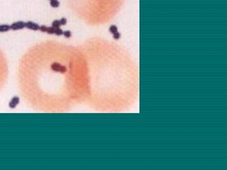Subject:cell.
I'll return each mask as SVG.
<instances>
[{"label": "cell", "mask_w": 227, "mask_h": 170, "mask_svg": "<svg viewBox=\"0 0 227 170\" xmlns=\"http://www.w3.org/2000/svg\"><path fill=\"white\" fill-rule=\"evenodd\" d=\"M63 35L65 36L66 37H67V38L72 37V33L70 31H65V32H63Z\"/></svg>", "instance_id": "cell-12"}, {"label": "cell", "mask_w": 227, "mask_h": 170, "mask_svg": "<svg viewBox=\"0 0 227 170\" xmlns=\"http://www.w3.org/2000/svg\"><path fill=\"white\" fill-rule=\"evenodd\" d=\"M60 24H61V26H65V25L67 23V20L63 17V18H61L60 20Z\"/></svg>", "instance_id": "cell-14"}, {"label": "cell", "mask_w": 227, "mask_h": 170, "mask_svg": "<svg viewBox=\"0 0 227 170\" xmlns=\"http://www.w3.org/2000/svg\"><path fill=\"white\" fill-rule=\"evenodd\" d=\"M50 68L52 71H55V72H60V73H65L67 70L65 65L58 63V62H54V63L51 64Z\"/></svg>", "instance_id": "cell-1"}, {"label": "cell", "mask_w": 227, "mask_h": 170, "mask_svg": "<svg viewBox=\"0 0 227 170\" xmlns=\"http://www.w3.org/2000/svg\"><path fill=\"white\" fill-rule=\"evenodd\" d=\"M25 24H26V22H24V21H15V22L12 23V24L10 25V30L19 31V30H21V29H24V28L26 27Z\"/></svg>", "instance_id": "cell-2"}, {"label": "cell", "mask_w": 227, "mask_h": 170, "mask_svg": "<svg viewBox=\"0 0 227 170\" xmlns=\"http://www.w3.org/2000/svg\"><path fill=\"white\" fill-rule=\"evenodd\" d=\"M109 32L112 34H113L115 33V32H118V30H117V27L116 26H111L110 27H109Z\"/></svg>", "instance_id": "cell-8"}, {"label": "cell", "mask_w": 227, "mask_h": 170, "mask_svg": "<svg viewBox=\"0 0 227 170\" xmlns=\"http://www.w3.org/2000/svg\"><path fill=\"white\" fill-rule=\"evenodd\" d=\"M20 103V98L18 96H14L9 102V107L10 109H15Z\"/></svg>", "instance_id": "cell-3"}, {"label": "cell", "mask_w": 227, "mask_h": 170, "mask_svg": "<svg viewBox=\"0 0 227 170\" xmlns=\"http://www.w3.org/2000/svg\"><path fill=\"white\" fill-rule=\"evenodd\" d=\"M25 26L26 28L29 29V30L32 31H38L39 30V25L37 24V23L33 22V21H27L25 24Z\"/></svg>", "instance_id": "cell-4"}, {"label": "cell", "mask_w": 227, "mask_h": 170, "mask_svg": "<svg viewBox=\"0 0 227 170\" xmlns=\"http://www.w3.org/2000/svg\"><path fill=\"white\" fill-rule=\"evenodd\" d=\"M54 30H55V28L53 27L52 26H48V28H47V33L48 34H54Z\"/></svg>", "instance_id": "cell-9"}, {"label": "cell", "mask_w": 227, "mask_h": 170, "mask_svg": "<svg viewBox=\"0 0 227 170\" xmlns=\"http://www.w3.org/2000/svg\"><path fill=\"white\" fill-rule=\"evenodd\" d=\"M10 30V26L8 24H1L0 25V32H6Z\"/></svg>", "instance_id": "cell-5"}, {"label": "cell", "mask_w": 227, "mask_h": 170, "mask_svg": "<svg viewBox=\"0 0 227 170\" xmlns=\"http://www.w3.org/2000/svg\"><path fill=\"white\" fill-rule=\"evenodd\" d=\"M54 34H55V35H57V36L63 35V30H61L60 27L55 28V30H54Z\"/></svg>", "instance_id": "cell-10"}, {"label": "cell", "mask_w": 227, "mask_h": 170, "mask_svg": "<svg viewBox=\"0 0 227 170\" xmlns=\"http://www.w3.org/2000/svg\"><path fill=\"white\" fill-rule=\"evenodd\" d=\"M49 4H50L51 7H53V8H58L60 4V2H59V0H50Z\"/></svg>", "instance_id": "cell-6"}, {"label": "cell", "mask_w": 227, "mask_h": 170, "mask_svg": "<svg viewBox=\"0 0 227 170\" xmlns=\"http://www.w3.org/2000/svg\"><path fill=\"white\" fill-rule=\"evenodd\" d=\"M120 37H121V34H120L118 32H115V33H113L114 39H119Z\"/></svg>", "instance_id": "cell-13"}, {"label": "cell", "mask_w": 227, "mask_h": 170, "mask_svg": "<svg viewBox=\"0 0 227 170\" xmlns=\"http://www.w3.org/2000/svg\"><path fill=\"white\" fill-rule=\"evenodd\" d=\"M60 26H61V24L60 22V20H54L52 22V26L54 28H59Z\"/></svg>", "instance_id": "cell-7"}, {"label": "cell", "mask_w": 227, "mask_h": 170, "mask_svg": "<svg viewBox=\"0 0 227 170\" xmlns=\"http://www.w3.org/2000/svg\"><path fill=\"white\" fill-rule=\"evenodd\" d=\"M47 28H48V26H44V25H43V26H39V30L38 31H40V32H46Z\"/></svg>", "instance_id": "cell-11"}]
</instances>
